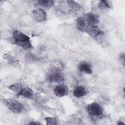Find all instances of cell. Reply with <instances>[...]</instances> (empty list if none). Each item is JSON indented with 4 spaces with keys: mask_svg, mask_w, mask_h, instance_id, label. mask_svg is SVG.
<instances>
[{
    "mask_svg": "<svg viewBox=\"0 0 125 125\" xmlns=\"http://www.w3.org/2000/svg\"><path fill=\"white\" fill-rule=\"evenodd\" d=\"M13 36L15 44L18 46L23 49H29L32 47L30 38L21 31L15 30L13 32Z\"/></svg>",
    "mask_w": 125,
    "mask_h": 125,
    "instance_id": "obj_1",
    "label": "cell"
},
{
    "mask_svg": "<svg viewBox=\"0 0 125 125\" xmlns=\"http://www.w3.org/2000/svg\"><path fill=\"white\" fill-rule=\"evenodd\" d=\"M86 110L89 116L93 119L101 118L103 116V109L97 102L89 104L86 107Z\"/></svg>",
    "mask_w": 125,
    "mask_h": 125,
    "instance_id": "obj_2",
    "label": "cell"
},
{
    "mask_svg": "<svg viewBox=\"0 0 125 125\" xmlns=\"http://www.w3.org/2000/svg\"><path fill=\"white\" fill-rule=\"evenodd\" d=\"M4 103L7 107L13 113H20L23 109L22 105L16 100L6 99L4 100Z\"/></svg>",
    "mask_w": 125,
    "mask_h": 125,
    "instance_id": "obj_3",
    "label": "cell"
},
{
    "mask_svg": "<svg viewBox=\"0 0 125 125\" xmlns=\"http://www.w3.org/2000/svg\"><path fill=\"white\" fill-rule=\"evenodd\" d=\"M91 25L87 19L83 17H79L76 21V26L77 28L81 31H86L89 26Z\"/></svg>",
    "mask_w": 125,
    "mask_h": 125,
    "instance_id": "obj_4",
    "label": "cell"
},
{
    "mask_svg": "<svg viewBox=\"0 0 125 125\" xmlns=\"http://www.w3.org/2000/svg\"><path fill=\"white\" fill-rule=\"evenodd\" d=\"M54 93L57 97L60 98L67 95L68 90L66 85L63 84H60L55 87Z\"/></svg>",
    "mask_w": 125,
    "mask_h": 125,
    "instance_id": "obj_5",
    "label": "cell"
},
{
    "mask_svg": "<svg viewBox=\"0 0 125 125\" xmlns=\"http://www.w3.org/2000/svg\"><path fill=\"white\" fill-rule=\"evenodd\" d=\"M48 79L51 83H60L64 81V77L62 72L57 71L51 73L49 75Z\"/></svg>",
    "mask_w": 125,
    "mask_h": 125,
    "instance_id": "obj_6",
    "label": "cell"
},
{
    "mask_svg": "<svg viewBox=\"0 0 125 125\" xmlns=\"http://www.w3.org/2000/svg\"><path fill=\"white\" fill-rule=\"evenodd\" d=\"M33 15L34 18L39 21H44L47 19V15L45 11L41 8L34 10Z\"/></svg>",
    "mask_w": 125,
    "mask_h": 125,
    "instance_id": "obj_7",
    "label": "cell"
},
{
    "mask_svg": "<svg viewBox=\"0 0 125 125\" xmlns=\"http://www.w3.org/2000/svg\"><path fill=\"white\" fill-rule=\"evenodd\" d=\"M78 69L81 71L85 73L90 74L93 72V70L90 64L87 62H82L78 65Z\"/></svg>",
    "mask_w": 125,
    "mask_h": 125,
    "instance_id": "obj_8",
    "label": "cell"
},
{
    "mask_svg": "<svg viewBox=\"0 0 125 125\" xmlns=\"http://www.w3.org/2000/svg\"><path fill=\"white\" fill-rule=\"evenodd\" d=\"M17 96H21L25 98L31 99L33 98L34 93L31 89L27 87L21 88L20 92L17 95Z\"/></svg>",
    "mask_w": 125,
    "mask_h": 125,
    "instance_id": "obj_9",
    "label": "cell"
},
{
    "mask_svg": "<svg viewBox=\"0 0 125 125\" xmlns=\"http://www.w3.org/2000/svg\"><path fill=\"white\" fill-rule=\"evenodd\" d=\"M87 94V91L85 87L82 85L77 86L73 91V96L76 98H81Z\"/></svg>",
    "mask_w": 125,
    "mask_h": 125,
    "instance_id": "obj_10",
    "label": "cell"
},
{
    "mask_svg": "<svg viewBox=\"0 0 125 125\" xmlns=\"http://www.w3.org/2000/svg\"><path fill=\"white\" fill-rule=\"evenodd\" d=\"M86 32L92 37H96L102 34V31H101L97 26L92 24L90 25Z\"/></svg>",
    "mask_w": 125,
    "mask_h": 125,
    "instance_id": "obj_11",
    "label": "cell"
},
{
    "mask_svg": "<svg viewBox=\"0 0 125 125\" xmlns=\"http://www.w3.org/2000/svg\"><path fill=\"white\" fill-rule=\"evenodd\" d=\"M86 19L92 25L97 24L99 21V19L98 15L93 13H88L86 14Z\"/></svg>",
    "mask_w": 125,
    "mask_h": 125,
    "instance_id": "obj_12",
    "label": "cell"
},
{
    "mask_svg": "<svg viewBox=\"0 0 125 125\" xmlns=\"http://www.w3.org/2000/svg\"><path fill=\"white\" fill-rule=\"evenodd\" d=\"M38 4L43 7H51L54 4V1L52 0H39Z\"/></svg>",
    "mask_w": 125,
    "mask_h": 125,
    "instance_id": "obj_13",
    "label": "cell"
},
{
    "mask_svg": "<svg viewBox=\"0 0 125 125\" xmlns=\"http://www.w3.org/2000/svg\"><path fill=\"white\" fill-rule=\"evenodd\" d=\"M67 2L69 8L74 11H77L80 8L81 6L80 4L75 1L68 0L67 1Z\"/></svg>",
    "mask_w": 125,
    "mask_h": 125,
    "instance_id": "obj_14",
    "label": "cell"
},
{
    "mask_svg": "<svg viewBox=\"0 0 125 125\" xmlns=\"http://www.w3.org/2000/svg\"><path fill=\"white\" fill-rule=\"evenodd\" d=\"M97 6L101 9H105L110 8V4L108 1L102 0L99 1Z\"/></svg>",
    "mask_w": 125,
    "mask_h": 125,
    "instance_id": "obj_15",
    "label": "cell"
},
{
    "mask_svg": "<svg viewBox=\"0 0 125 125\" xmlns=\"http://www.w3.org/2000/svg\"><path fill=\"white\" fill-rule=\"evenodd\" d=\"M10 90H12L14 92H15L17 95L20 92V91L21 90V88L19 84L17 83H15L13 84H12L11 85H9L8 87Z\"/></svg>",
    "mask_w": 125,
    "mask_h": 125,
    "instance_id": "obj_16",
    "label": "cell"
},
{
    "mask_svg": "<svg viewBox=\"0 0 125 125\" xmlns=\"http://www.w3.org/2000/svg\"><path fill=\"white\" fill-rule=\"evenodd\" d=\"M45 121H46V125H57V120L55 117H48L45 118Z\"/></svg>",
    "mask_w": 125,
    "mask_h": 125,
    "instance_id": "obj_17",
    "label": "cell"
},
{
    "mask_svg": "<svg viewBox=\"0 0 125 125\" xmlns=\"http://www.w3.org/2000/svg\"><path fill=\"white\" fill-rule=\"evenodd\" d=\"M121 61L123 62V63H125V55H124V54H123V55L121 56Z\"/></svg>",
    "mask_w": 125,
    "mask_h": 125,
    "instance_id": "obj_18",
    "label": "cell"
},
{
    "mask_svg": "<svg viewBox=\"0 0 125 125\" xmlns=\"http://www.w3.org/2000/svg\"><path fill=\"white\" fill-rule=\"evenodd\" d=\"M29 125H33V124H37V125H39L40 124L38 122H30V123L28 124Z\"/></svg>",
    "mask_w": 125,
    "mask_h": 125,
    "instance_id": "obj_19",
    "label": "cell"
}]
</instances>
